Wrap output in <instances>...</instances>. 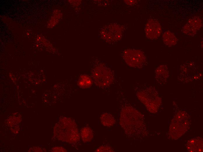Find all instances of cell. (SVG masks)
I'll list each match as a JSON object with an SVG mask.
<instances>
[{"label": "cell", "mask_w": 203, "mask_h": 152, "mask_svg": "<svg viewBox=\"0 0 203 152\" xmlns=\"http://www.w3.org/2000/svg\"><path fill=\"white\" fill-rule=\"evenodd\" d=\"M122 93L118 96L120 109V123L129 137L138 138L147 134L142 114L134 108Z\"/></svg>", "instance_id": "6da1fadb"}, {"label": "cell", "mask_w": 203, "mask_h": 152, "mask_svg": "<svg viewBox=\"0 0 203 152\" xmlns=\"http://www.w3.org/2000/svg\"><path fill=\"white\" fill-rule=\"evenodd\" d=\"M54 132V135L58 139L69 143H76L80 139L76 124L68 118L61 119L55 125Z\"/></svg>", "instance_id": "7a4b0ae2"}, {"label": "cell", "mask_w": 203, "mask_h": 152, "mask_svg": "<svg viewBox=\"0 0 203 152\" xmlns=\"http://www.w3.org/2000/svg\"><path fill=\"white\" fill-rule=\"evenodd\" d=\"M135 91L138 99L149 111L155 113L158 111L161 99L154 87L146 85H140L136 87Z\"/></svg>", "instance_id": "3957f363"}, {"label": "cell", "mask_w": 203, "mask_h": 152, "mask_svg": "<svg viewBox=\"0 0 203 152\" xmlns=\"http://www.w3.org/2000/svg\"><path fill=\"white\" fill-rule=\"evenodd\" d=\"M190 118L184 111L177 113L172 120L169 131L172 139L179 138L188 129L190 123Z\"/></svg>", "instance_id": "277c9868"}, {"label": "cell", "mask_w": 203, "mask_h": 152, "mask_svg": "<svg viewBox=\"0 0 203 152\" xmlns=\"http://www.w3.org/2000/svg\"><path fill=\"white\" fill-rule=\"evenodd\" d=\"M92 75L95 84L101 87H107L114 81L113 72L110 69L103 65L95 67L92 71Z\"/></svg>", "instance_id": "5b68a950"}, {"label": "cell", "mask_w": 203, "mask_h": 152, "mask_svg": "<svg viewBox=\"0 0 203 152\" xmlns=\"http://www.w3.org/2000/svg\"><path fill=\"white\" fill-rule=\"evenodd\" d=\"M123 58L128 66L135 68H142L146 63L145 54L140 50L127 49L123 52Z\"/></svg>", "instance_id": "8992f818"}, {"label": "cell", "mask_w": 203, "mask_h": 152, "mask_svg": "<svg viewBox=\"0 0 203 152\" xmlns=\"http://www.w3.org/2000/svg\"><path fill=\"white\" fill-rule=\"evenodd\" d=\"M145 31L147 38L154 40L157 39L160 35L162 29L158 21L155 19H150L145 25Z\"/></svg>", "instance_id": "52a82bcc"}, {"label": "cell", "mask_w": 203, "mask_h": 152, "mask_svg": "<svg viewBox=\"0 0 203 152\" xmlns=\"http://www.w3.org/2000/svg\"><path fill=\"white\" fill-rule=\"evenodd\" d=\"M154 72L155 78L158 84L162 85L166 82L169 77V72L167 65H161L156 68Z\"/></svg>", "instance_id": "ba28073f"}, {"label": "cell", "mask_w": 203, "mask_h": 152, "mask_svg": "<svg viewBox=\"0 0 203 152\" xmlns=\"http://www.w3.org/2000/svg\"><path fill=\"white\" fill-rule=\"evenodd\" d=\"M202 139L200 137L193 138L189 140L186 147L190 152H202L203 151Z\"/></svg>", "instance_id": "9c48e42d"}, {"label": "cell", "mask_w": 203, "mask_h": 152, "mask_svg": "<svg viewBox=\"0 0 203 152\" xmlns=\"http://www.w3.org/2000/svg\"><path fill=\"white\" fill-rule=\"evenodd\" d=\"M162 38L164 44L169 47L175 45L177 42L178 39L176 36L169 30L165 31L163 33Z\"/></svg>", "instance_id": "30bf717a"}, {"label": "cell", "mask_w": 203, "mask_h": 152, "mask_svg": "<svg viewBox=\"0 0 203 152\" xmlns=\"http://www.w3.org/2000/svg\"><path fill=\"white\" fill-rule=\"evenodd\" d=\"M100 120L102 124L107 127L112 126L115 123L114 118L111 114L107 113H103L100 116Z\"/></svg>", "instance_id": "8fae6325"}, {"label": "cell", "mask_w": 203, "mask_h": 152, "mask_svg": "<svg viewBox=\"0 0 203 152\" xmlns=\"http://www.w3.org/2000/svg\"><path fill=\"white\" fill-rule=\"evenodd\" d=\"M80 134L82 140L85 142L90 141L93 137V131L88 127L83 128L81 130Z\"/></svg>", "instance_id": "7c38bea8"}, {"label": "cell", "mask_w": 203, "mask_h": 152, "mask_svg": "<svg viewBox=\"0 0 203 152\" xmlns=\"http://www.w3.org/2000/svg\"><path fill=\"white\" fill-rule=\"evenodd\" d=\"M186 23L197 31L200 29L202 25V20L198 16H195L190 18Z\"/></svg>", "instance_id": "4fadbf2b"}, {"label": "cell", "mask_w": 203, "mask_h": 152, "mask_svg": "<svg viewBox=\"0 0 203 152\" xmlns=\"http://www.w3.org/2000/svg\"><path fill=\"white\" fill-rule=\"evenodd\" d=\"M92 81L90 77L87 75H82L80 76L78 81L79 86L82 88H88L92 84Z\"/></svg>", "instance_id": "5bb4252c"}, {"label": "cell", "mask_w": 203, "mask_h": 152, "mask_svg": "<svg viewBox=\"0 0 203 152\" xmlns=\"http://www.w3.org/2000/svg\"><path fill=\"white\" fill-rule=\"evenodd\" d=\"M182 31L184 34L192 36L196 34L197 32L187 23L183 27Z\"/></svg>", "instance_id": "9a60e30c"}, {"label": "cell", "mask_w": 203, "mask_h": 152, "mask_svg": "<svg viewBox=\"0 0 203 152\" xmlns=\"http://www.w3.org/2000/svg\"><path fill=\"white\" fill-rule=\"evenodd\" d=\"M96 152H113L112 148L110 146L102 145L98 148L95 151Z\"/></svg>", "instance_id": "2e32d148"}, {"label": "cell", "mask_w": 203, "mask_h": 152, "mask_svg": "<svg viewBox=\"0 0 203 152\" xmlns=\"http://www.w3.org/2000/svg\"><path fill=\"white\" fill-rule=\"evenodd\" d=\"M52 152H67V150L64 148L59 146H56L52 148L51 149Z\"/></svg>", "instance_id": "e0dca14e"}, {"label": "cell", "mask_w": 203, "mask_h": 152, "mask_svg": "<svg viewBox=\"0 0 203 152\" xmlns=\"http://www.w3.org/2000/svg\"><path fill=\"white\" fill-rule=\"evenodd\" d=\"M43 148L37 147H35L30 148L28 151L29 152H42Z\"/></svg>", "instance_id": "ac0fdd59"}]
</instances>
